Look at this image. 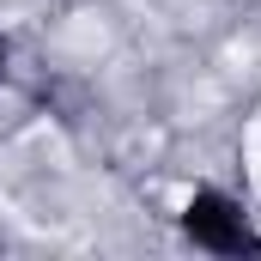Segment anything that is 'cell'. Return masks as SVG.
Returning a JSON list of instances; mask_svg holds the SVG:
<instances>
[{"instance_id":"cell-1","label":"cell","mask_w":261,"mask_h":261,"mask_svg":"<svg viewBox=\"0 0 261 261\" xmlns=\"http://www.w3.org/2000/svg\"><path fill=\"white\" fill-rule=\"evenodd\" d=\"M182 237L195 249H213V255H261V231L219 189H195V200L182 206Z\"/></svg>"},{"instance_id":"cell-2","label":"cell","mask_w":261,"mask_h":261,"mask_svg":"<svg viewBox=\"0 0 261 261\" xmlns=\"http://www.w3.org/2000/svg\"><path fill=\"white\" fill-rule=\"evenodd\" d=\"M0 73H6V43H0Z\"/></svg>"}]
</instances>
